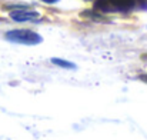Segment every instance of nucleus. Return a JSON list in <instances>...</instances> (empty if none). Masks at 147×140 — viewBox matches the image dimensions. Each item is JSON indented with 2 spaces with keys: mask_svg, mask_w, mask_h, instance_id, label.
<instances>
[{
  "mask_svg": "<svg viewBox=\"0 0 147 140\" xmlns=\"http://www.w3.org/2000/svg\"><path fill=\"white\" fill-rule=\"evenodd\" d=\"M6 39L13 43H20V45H39L42 43V36L37 34L36 32L27 30V29H17V30H10L6 33Z\"/></svg>",
  "mask_w": 147,
  "mask_h": 140,
  "instance_id": "obj_1",
  "label": "nucleus"
},
{
  "mask_svg": "<svg viewBox=\"0 0 147 140\" xmlns=\"http://www.w3.org/2000/svg\"><path fill=\"white\" fill-rule=\"evenodd\" d=\"M10 17L14 22H36L40 19V14L34 10H26V9H17L10 11Z\"/></svg>",
  "mask_w": 147,
  "mask_h": 140,
  "instance_id": "obj_2",
  "label": "nucleus"
},
{
  "mask_svg": "<svg viewBox=\"0 0 147 140\" xmlns=\"http://www.w3.org/2000/svg\"><path fill=\"white\" fill-rule=\"evenodd\" d=\"M116 10H130L134 6V0H109Z\"/></svg>",
  "mask_w": 147,
  "mask_h": 140,
  "instance_id": "obj_3",
  "label": "nucleus"
},
{
  "mask_svg": "<svg viewBox=\"0 0 147 140\" xmlns=\"http://www.w3.org/2000/svg\"><path fill=\"white\" fill-rule=\"evenodd\" d=\"M94 9L97 11H103V13H109V11H116V9L110 4L109 0H97L94 3Z\"/></svg>",
  "mask_w": 147,
  "mask_h": 140,
  "instance_id": "obj_4",
  "label": "nucleus"
},
{
  "mask_svg": "<svg viewBox=\"0 0 147 140\" xmlns=\"http://www.w3.org/2000/svg\"><path fill=\"white\" fill-rule=\"evenodd\" d=\"M51 63L59 66V67H63V69H76V64L71 63V62H67V60H63V59H51Z\"/></svg>",
  "mask_w": 147,
  "mask_h": 140,
  "instance_id": "obj_5",
  "label": "nucleus"
},
{
  "mask_svg": "<svg viewBox=\"0 0 147 140\" xmlns=\"http://www.w3.org/2000/svg\"><path fill=\"white\" fill-rule=\"evenodd\" d=\"M140 80H143V82L147 83V74H140Z\"/></svg>",
  "mask_w": 147,
  "mask_h": 140,
  "instance_id": "obj_6",
  "label": "nucleus"
},
{
  "mask_svg": "<svg viewBox=\"0 0 147 140\" xmlns=\"http://www.w3.org/2000/svg\"><path fill=\"white\" fill-rule=\"evenodd\" d=\"M42 1H45V3H49V4H51V3H57L59 0H42Z\"/></svg>",
  "mask_w": 147,
  "mask_h": 140,
  "instance_id": "obj_7",
  "label": "nucleus"
}]
</instances>
